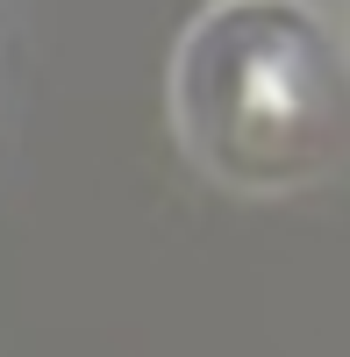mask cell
<instances>
[{
  "label": "cell",
  "instance_id": "6da1fadb",
  "mask_svg": "<svg viewBox=\"0 0 350 357\" xmlns=\"http://www.w3.org/2000/svg\"><path fill=\"white\" fill-rule=\"evenodd\" d=\"M179 114L208 165L279 186L336 151L343 65L300 0H229L186 36Z\"/></svg>",
  "mask_w": 350,
  "mask_h": 357
}]
</instances>
